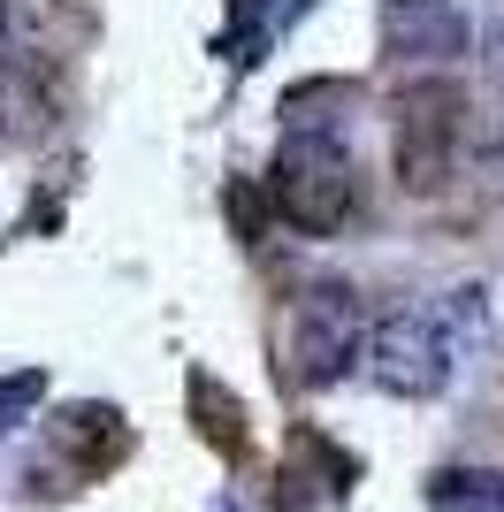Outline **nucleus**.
Segmentation results:
<instances>
[{
	"label": "nucleus",
	"mask_w": 504,
	"mask_h": 512,
	"mask_svg": "<svg viewBox=\"0 0 504 512\" xmlns=\"http://www.w3.org/2000/svg\"><path fill=\"white\" fill-rule=\"evenodd\" d=\"M474 299L482 291H459V306H443V314H420V306H398V314L375 329L367 344V367H375V383L390 398H436L451 383V360H459V329L474 321Z\"/></svg>",
	"instance_id": "f03ea898"
},
{
	"label": "nucleus",
	"mask_w": 504,
	"mask_h": 512,
	"mask_svg": "<svg viewBox=\"0 0 504 512\" xmlns=\"http://www.w3.org/2000/svg\"><path fill=\"white\" fill-rule=\"evenodd\" d=\"M268 207L298 237H336L359 214V176H352V161H344V146H336L329 130L283 138V153H275V169H268Z\"/></svg>",
	"instance_id": "f257e3e1"
},
{
	"label": "nucleus",
	"mask_w": 504,
	"mask_h": 512,
	"mask_svg": "<svg viewBox=\"0 0 504 512\" xmlns=\"http://www.w3.org/2000/svg\"><path fill=\"white\" fill-rule=\"evenodd\" d=\"M359 344H367V321H359V299L344 283H306L291 299V321H283V375L298 390H321L336 375H352Z\"/></svg>",
	"instance_id": "7ed1b4c3"
},
{
	"label": "nucleus",
	"mask_w": 504,
	"mask_h": 512,
	"mask_svg": "<svg viewBox=\"0 0 504 512\" xmlns=\"http://www.w3.org/2000/svg\"><path fill=\"white\" fill-rule=\"evenodd\" d=\"M459 107L466 100L451 85H420L398 100V176L413 192H443L451 184V161H459V138H466Z\"/></svg>",
	"instance_id": "20e7f679"
},
{
	"label": "nucleus",
	"mask_w": 504,
	"mask_h": 512,
	"mask_svg": "<svg viewBox=\"0 0 504 512\" xmlns=\"http://www.w3.org/2000/svg\"><path fill=\"white\" fill-rule=\"evenodd\" d=\"M428 512H504V474L497 467H443V474H428Z\"/></svg>",
	"instance_id": "0eeeda50"
},
{
	"label": "nucleus",
	"mask_w": 504,
	"mask_h": 512,
	"mask_svg": "<svg viewBox=\"0 0 504 512\" xmlns=\"http://www.w3.org/2000/svg\"><path fill=\"white\" fill-rule=\"evenodd\" d=\"M466 8L459 0H382V54L390 62H459L466 54Z\"/></svg>",
	"instance_id": "39448f33"
},
{
	"label": "nucleus",
	"mask_w": 504,
	"mask_h": 512,
	"mask_svg": "<svg viewBox=\"0 0 504 512\" xmlns=\"http://www.w3.org/2000/svg\"><path fill=\"white\" fill-rule=\"evenodd\" d=\"M54 451L69 459L77 482H100V474L130 451V428H123L115 406H69L62 421H54Z\"/></svg>",
	"instance_id": "423d86ee"
},
{
	"label": "nucleus",
	"mask_w": 504,
	"mask_h": 512,
	"mask_svg": "<svg viewBox=\"0 0 504 512\" xmlns=\"http://www.w3.org/2000/svg\"><path fill=\"white\" fill-rule=\"evenodd\" d=\"M191 413H199V436H207L214 451H230V459L245 451V436H252L245 428V398H230L214 375H191Z\"/></svg>",
	"instance_id": "6e6552de"
},
{
	"label": "nucleus",
	"mask_w": 504,
	"mask_h": 512,
	"mask_svg": "<svg viewBox=\"0 0 504 512\" xmlns=\"http://www.w3.org/2000/svg\"><path fill=\"white\" fill-rule=\"evenodd\" d=\"M39 398H46V375H39V367H16V375H0V436H8L23 413L39 406Z\"/></svg>",
	"instance_id": "1a4fd4ad"
}]
</instances>
